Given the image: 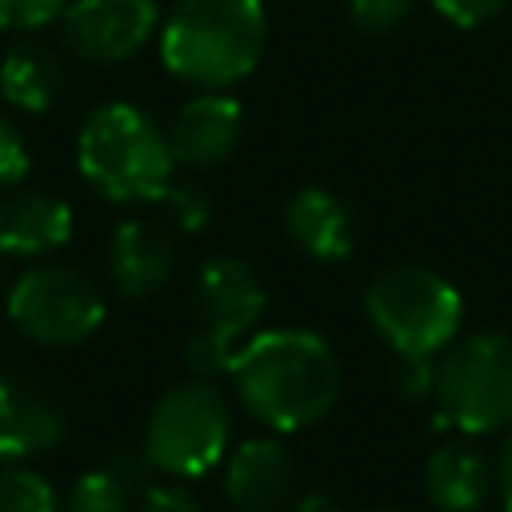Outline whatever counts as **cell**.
Segmentation results:
<instances>
[{
    "mask_svg": "<svg viewBox=\"0 0 512 512\" xmlns=\"http://www.w3.org/2000/svg\"><path fill=\"white\" fill-rule=\"evenodd\" d=\"M244 128V104L232 92H196L176 108L168 124L172 160L184 168H220L244 144Z\"/></svg>",
    "mask_w": 512,
    "mask_h": 512,
    "instance_id": "obj_10",
    "label": "cell"
},
{
    "mask_svg": "<svg viewBox=\"0 0 512 512\" xmlns=\"http://www.w3.org/2000/svg\"><path fill=\"white\" fill-rule=\"evenodd\" d=\"M76 168L112 204H156L172 184L176 160L168 132L144 108L108 100L76 132Z\"/></svg>",
    "mask_w": 512,
    "mask_h": 512,
    "instance_id": "obj_3",
    "label": "cell"
},
{
    "mask_svg": "<svg viewBox=\"0 0 512 512\" xmlns=\"http://www.w3.org/2000/svg\"><path fill=\"white\" fill-rule=\"evenodd\" d=\"M388 376H392V388H396L404 400H428L432 388H436V356H408V352H396Z\"/></svg>",
    "mask_w": 512,
    "mask_h": 512,
    "instance_id": "obj_22",
    "label": "cell"
},
{
    "mask_svg": "<svg viewBox=\"0 0 512 512\" xmlns=\"http://www.w3.org/2000/svg\"><path fill=\"white\" fill-rule=\"evenodd\" d=\"M284 228H288V240L304 256H312L320 264H340L356 248V216H352V208L336 192H328L320 184H304V188H296L288 196Z\"/></svg>",
    "mask_w": 512,
    "mask_h": 512,
    "instance_id": "obj_15",
    "label": "cell"
},
{
    "mask_svg": "<svg viewBox=\"0 0 512 512\" xmlns=\"http://www.w3.org/2000/svg\"><path fill=\"white\" fill-rule=\"evenodd\" d=\"M176 272V240L164 224L128 216L112 228L108 240V276L120 296L148 300L156 296Z\"/></svg>",
    "mask_w": 512,
    "mask_h": 512,
    "instance_id": "obj_12",
    "label": "cell"
},
{
    "mask_svg": "<svg viewBox=\"0 0 512 512\" xmlns=\"http://www.w3.org/2000/svg\"><path fill=\"white\" fill-rule=\"evenodd\" d=\"M412 8H416V0H348L352 24L360 32H372V36L400 28L412 16Z\"/></svg>",
    "mask_w": 512,
    "mask_h": 512,
    "instance_id": "obj_23",
    "label": "cell"
},
{
    "mask_svg": "<svg viewBox=\"0 0 512 512\" xmlns=\"http://www.w3.org/2000/svg\"><path fill=\"white\" fill-rule=\"evenodd\" d=\"M148 456L140 452H116L100 468H88L64 500V512H136L148 480Z\"/></svg>",
    "mask_w": 512,
    "mask_h": 512,
    "instance_id": "obj_18",
    "label": "cell"
},
{
    "mask_svg": "<svg viewBox=\"0 0 512 512\" xmlns=\"http://www.w3.org/2000/svg\"><path fill=\"white\" fill-rule=\"evenodd\" d=\"M28 172H32V152L24 144V132L0 112V192L24 184Z\"/></svg>",
    "mask_w": 512,
    "mask_h": 512,
    "instance_id": "obj_25",
    "label": "cell"
},
{
    "mask_svg": "<svg viewBox=\"0 0 512 512\" xmlns=\"http://www.w3.org/2000/svg\"><path fill=\"white\" fill-rule=\"evenodd\" d=\"M240 344L224 340V336H212L204 328H196L188 340H184V364L192 376H204V380H216L220 372L232 368V356H236Z\"/></svg>",
    "mask_w": 512,
    "mask_h": 512,
    "instance_id": "obj_21",
    "label": "cell"
},
{
    "mask_svg": "<svg viewBox=\"0 0 512 512\" xmlns=\"http://www.w3.org/2000/svg\"><path fill=\"white\" fill-rule=\"evenodd\" d=\"M156 204L164 208V220H168L176 232H204L208 220H212L208 196H204L200 188H192V184H168Z\"/></svg>",
    "mask_w": 512,
    "mask_h": 512,
    "instance_id": "obj_20",
    "label": "cell"
},
{
    "mask_svg": "<svg viewBox=\"0 0 512 512\" xmlns=\"http://www.w3.org/2000/svg\"><path fill=\"white\" fill-rule=\"evenodd\" d=\"M232 440V408L224 392L204 380L172 384L148 412L144 424V456L156 472L172 480H196L212 472Z\"/></svg>",
    "mask_w": 512,
    "mask_h": 512,
    "instance_id": "obj_6",
    "label": "cell"
},
{
    "mask_svg": "<svg viewBox=\"0 0 512 512\" xmlns=\"http://www.w3.org/2000/svg\"><path fill=\"white\" fill-rule=\"evenodd\" d=\"M136 512H204L200 500L180 488V484H156V488H144Z\"/></svg>",
    "mask_w": 512,
    "mask_h": 512,
    "instance_id": "obj_27",
    "label": "cell"
},
{
    "mask_svg": "<svg viewBox=\"0 0 512 512\" xmlns=\"http://www.w3.org/2000/svg\"><path fill=\"white\" fill-rule=\"evenodd\" d=\"M268 44L264 0H176L160 24L164 68L208 92L248 80Z\"/></svg>",
    "mask_w": 512,
    "mask_h": 512,
    "instance_id": "obj_2",
    "label": "cell"
},
{
    "mask_svg": "<svg viewBox=\"0 0 512 512\" xmlns=\"http://www.w3.org/2000/svg\"><path fill=\"white\" fill-rule=\"evenodd\" d=\"M492 488V460L468 440H444L424 460V492L440 512H476Z\"/></svg>",
    "mask_w": 512,
    "mask_h": 512,
    "instance_id": "obj_16",
    "label": "cell"
},
{
    "mask_svg": "<svg viewBox=\"0 0 512 512\" xmlns=\"http://www.w3.org/2000/svg\"><path fill=\"white\" fill-rule=\"evenodd\" d=\"M232 388L240 404L272 432H304L340 400V360L320 332L268 328L248 336L232 356Z\"/></svg>",
    "mask_w": 512,
    "mask_h": 512,
    "instance_id": "obj_1",
    "label": "cell"
},
{
    "mask_svg": "<svg viewBox=\"0 0 512 512\" xmlns=\"http://www.w3.org/2000/svg\"><path fill=\"white\" fill-rule=\"evenodd\" d=\"M0 288H4V268H0Z\"/></svg>",
    "mask_w": 512,
    "mask_h": 512,
    "instance_id": "obj_29",
    "label": "cell"
},
{
    "mask_svg": "<svg viewBox=\"0 0 512 512\" xmlns=\"http://www.w3.org/2000/svg\"><path fill=\"white\" fill-rule=\"evenodd\" d=\"M192 308L200 320L196 328L224 336L232 344H244L268 308V292L248 260L220 252L200 264V272L192 280Z\"/></svg>",
    "mask_w": 512,
    "mask_h": 512,
    "instance_id": "obj_9",
    "label": "cell"
},
{
    "mask_svg": "<svg viewBox=\"0 0 512 512\" xmlns=\"http://www.w3.org/2000/svg\"><path fill=\"white\" fill-rule=\"evenodd\" d=\"M72 204L48 188H4L0 196V256L40 260L72 240Z\"/></svg>",
    "mask_w": 512,
    "mask_h": 512,
    "instance_id": "obj_11",
    "label": "cell"
},
{
    "mask_svg": "<svg viewBox=\"0 0 512 512\" xmlns=\"http://www.w3.org/2000/svg\"><path fill=\"white\" fill-rule=\"evenodd\" d=\"M492 480H496V496L504 504V512H512V428H504L496 464H492Z\"/></svg>",
    "mask_w": 512,
    "mask_h": 512,
    "instance_id": "obj_28",
    "label": "cell"
},
{
    "mask_svg": "<svg viewBox=\"0 0 512 512\" xmlns=\"http://www.w3.org/2000/svg\"><path fill=\"white\" fill-rule=\"evenodd\" d=\"M432 400L440 424L464 436L512 428V336L492 328L456 336L436 356Z\"/></svg>",
    "mask_w": 512,
    "mask_h": 512,
    "instance_id": "obj_5",
    "label": "cell"
},
{
    "mask_svg": "<svg viewBox=\"0 0 512 512\" xmlns=\"http://www.w3.org/2000/svg\"><path fill=\"white\" fill-rule=\"evenodd\" d=\"M0 96L8 108L44 116L64 96V64L44 44H12L0 60Z\"/></svg>",
    "mask_w": 512,
    "mask_h": 512,
    "instance_id": "obj_17",
    "label": "cell"
},
{
    "mask_svg": "<svg viewBox=\"0 0 512 512\" xmlns=\"http://www.w3.org/2000/svg\"><path fill=\"white\" fill-rule=\"evenodd\" d=\"M296 488L292 452L276 436L244 440L224 464V500L236 512H280Z\"/></svg>",
    "mask_w": 512,
    "mask_h": 512,
    "instance_id": "obj_14",
    "label": "cell"
},
{
    "mask_svg": "<svg viewBox=\"0 0 512 512\" xmlns=\"http://www.w3.org/2000/svg\"><path fill=\"white\" fill-rule=\"evenodd\" d=\"M376 512H388V508H376Z\"/></svg>",
    "mask_w": 512,
    "mask_h": 512,
    "instance_id": "obj_30",
    "label": "cell"
},
{
    "mask_svg": "<svg viewBox=\"0 0 512 512\" xmlns=\"http://www.w3.org/2000/svg\"><path fill=\"white\" fill-rule=\"evenodd\" d=\"M64 436H68V420L56 408V400L36 384L0 372V460L16 464V460L48 456L64 444Z\"/></svg>",
    "mask_w": 512,
    "mask_h": 512,
    "instance_id": "obj_13",
    "label": "cell"
},
{
    "mask_svg": "<svg viewBox=\"0 0 512 512\" xmlns=\"http://www.w3.org/2000/svg\"><path fill=\"white\" fill-rule=\"evenodd\" d=\"M512 0H432V8L456 24V28H480L488 20H496Z\"/></svg>",
    "mask_w": 512,
    "mask_h": 512,
    "instance_id": "obj_26",
    "label": "cell"
},
{
    "mask_svg": "<svg viewBox=\"0 0 512 512\" xmlns=\"http://www.w3.org/2000/svg\"><path fill=\"white\" fill-rule=\"evenodd\" d=\"M4 308L12 328L40 348H76L104 324L100 288L68 268V264H32L24 268L8 292Z\"/></svg>",
    "mask_w": 512,
    "mask_h": 512,
    "instance_id": "obj_7",
    "label": "cell"
},
{
    "mask_svg": "<svg viewBox=\"0 0 512 512\" xmlns=\"http://www.w3.org/2000/svg\"><path fill=\"white\" fill-rule=\"evenodd\" d=\"M364 316L392 352L440 356L464 324L460 292L424 264L380 268L364 288Z\"/></svg>",
    "mask_w": 512,
    "mask_h": 512,
    "instance_id": "obj_4",
    "label": "cell"
},
{
    "mask_svg": "<svg viewBox=\"0 0 512 512\" xmlns=\"http://www.w3.org/2000/svg\"><path fill=\"white\" fill-rule=\"evenodd\" d=\"M160 28L156 0H68L60 16L64 48L88 64L132 60Z\"/></svg>",
    "mask_w": 512,
    "mask_h": 512,
    "instance_id": "obj_8",
    "label": "cell"
},
{
    "mask_svg": "<svg viewBox=\"0 0 512 512\" xmlns=\"http://www.w3.org/2000/svg\"><path fill=\"white\" fill-rule=\"evenodd\" d=\"M0 512H64L48 476L24 464H8L0 472Z\"/></svg>",
    "mask_w": 512,
    "mask_h": 512,
    "instance_id": "obj_19",
    "label": "cell"
},
{
    "mask_svg": "<svg viewBox=\"0 0 512 512\" xmlns=\"http://www.w3.org/2000/svg\"><path fill=\"white\" fill-rule=\"evenodd\" d=\"M68 0H0V28L4 32H32L60 20Z\"/></svg>",
    "mask_w": 512,
    "mask_h": 512,
    "instance_id": "obj_24",
    "label": "cell"
}]
</instances>
